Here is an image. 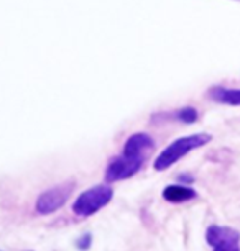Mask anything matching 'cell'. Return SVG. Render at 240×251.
Wrapping results in <instances>:
<instances>
[{"instance_id": "obj_10", "label": "cell", "mask_w": 240, "mask_h": 251, "mask_svg": "<svg viewBox=\"0 0 240 251\" xmlns=\"http://www.w3.org/2000/svg\"><path fill=\"white\" fill-rule=\"evenodd\" d=\"M91 243H92V236H91V233H84L81 238L78 240V246L81 250H87L89 246H91Z\"/></svg>"}, {"instance_id": "obj_2", "label": "cell", "mask_w": 240, "mask_h": 251, "mask_svg": "<svg viewBox=\"0 0 240 251\" xmlns=\"http://www.w3.org/2000/svg\"><path fill=\"white\" fill-rule=\"evenodd\" d=\"M114 197V189L107 184H99L84 191L73 203V212L78 217H91L102 210Z\"/></svg>"}, {"instance_id": "obj_3", "label": "cell", "mask_w": 240, "mask_h": 251, "mask_svg": "<svg viewBox=\"0 0 240 251\" xmlns=\"http://www.w3.org/2000/svg\"><path fill=\"white\" fill-rule=\"evenodd\" d=\"M74 191V182L68 181L63 184L45 191L41 196L36 199V212L40 215H50L53 212H58L61 207L68 202V199L71 197V194Z\"/></svg>"}, {"instance_id": "obj_4", "label": "cell", "mask_w": 240, "mask_h": 251, "mask_svg": "<svg viewBox=\"0 0 240 251\" xmlns=\"http://www.w3.org/2000/svg\"><path fill=\"white\" fill-rule=\"evenodd\" d=\"M145 159L136 158V156L122 153L120 156H115L110 159V163L106 168V181L107 182H117L124 179L133 177L136 173L142 169Z\"/></svg>"}, {"instance_id": "obj_1", "label": "cell", "mask_w": 240, "mask_h": 251, "mask_svg": "<svg viewBox=\"0 0 240 251\" xmlns=\"http://www.w3.org/2000/svg\"><path fill=\"white\" fill-rule=\"evenodd\" d=\"M209 141H211V135L208 133H196V135H187L183 136V138H178L157 156L153 168L157 171H164V169L171 168L173 164H176L181 158H185L189 151L201 148V146L208 145Z\"/></svg>"}, {"instance_id": "obj_9", "label": "cell", "mask_w": 240, "mask_h": 251, "mask_svg": "<svg viewBox=\"0 0 240 251\" xmlns=\"http://www.w3.org/2000/svg\"><path fill=\"white\" fill-rule=\"evenodd\" d=\"M173 118H176V120H180L183 123H194L197 120V110L192 107H185L181 108V110H178Z\"/></svg>"}, {"instance_id": "obj_7", "label": "cell", "mask_w": 240, "mask_h": 251, "mask_svg": "<svg viewBox=\"0 0 240 251\" xmlns=\"http://www.w3.org/2000/svg\"><path fill=\"white\" fill-rule=\"evenodd\" d=\"M196 196L197 194H196L194 189L180 186V184L168 186V187H164V191H163V199L166 202H171V203H181V202L192 201Z\"/></svg>"}, {"instance_id": "obj_6", "label": "cell", "mask_w": 240, "mask_h": 251, "mask_svg": "<svg viewBox=\"0 0 240 251\" xmlns=\"http://www.w3.org/2000/svg\"><path fill=\"white\" fill-rule=\"evenodd\" d=\"M153 148H155V141L148 133H133L125 141V146H124V151H122V153L147 159L150 151Z\"/></svg>"}, {"instance_id": "obj_8", "label": "cell", "mask_w": 240, "mask_h": 251, "mask_svg": "<svg viewBox=\"0 0 240 251\" xmlns=\"http://www.w3.org/2000/svg\"><path fill=\"white\" fill-rule=\"evenodd\" d=\"M209 97L225 105H240V89L213 87L209 91Z\"/></svg>"}, {"instance_id": "obj_5", "label": "cell", "mask_w": 240, "mask_h": 251, "mask_svg": "<svg viewBox=\"0 0 240 251\" xmlns=\"http://www.w3.org/2000/svg\"><path fill=\"white\" fill-rule=\"evenodd\" d=\"M206 240L213 251H240V233L229 226L211 225L206 231Z\"/></svg>"}]
</instances>
